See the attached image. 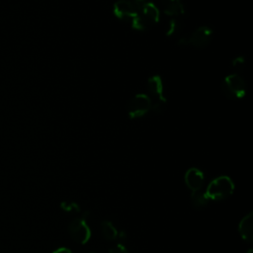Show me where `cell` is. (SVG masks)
<instances>
[{
    "label": "cell",
    "mask_w": 253,
    "mask_h": 253,
    "mask_svg": "<svg viewBox=\"0 0 253 253\" xmlns=\"http://www.w3.org/2000/svg\"><path fill=\"white\" fill-rule=\"evenodd\" d=\"M159 18L158 7L151 2H145L140 5L137 14L130 21V25L134 30L146 31L158 23Z\"/></svg>",
    "instance_id": "6da1fadb"
},
{
    "label": "cell",
    "mask_w": 253,
    "mask_h": 253,
    "mask_svg": "<svg viewBox=\"0 0 253 253\" xmlns=\"http://www.w3.org/2000/svg\"><path fill=\"white\" fill-rule=\"evenodd\" d=\"M145 94L150 101L152 111L161 113L165 109L166 97L164 95V85L160 76L153 75L147 80Z\"/></svg>",
    "instance_id": "7a4b0ae2"
},
{
    "label": "cell",
    "mask_w": 253,
    "mask_h": 253,
    "mask_svg": "<svg viewBox=\"0 0 253 253\" xmlns=\"http://www.w3.org/2000/svg\"><path fill=\"white\" fill-rule=\"evenodd\" d=\"M213 38V30L209 26H202L194 30L191 34L181 38L178 44L182 46H191L194 48H205Z\"/></svg>",
    "instance_id": "3957f363"
},
{
    "label": "cell",
    "mask_w": 253,
    "mask_h": 253,
    "mask_svg": "<svg viewBox=\"0 0 253 253\" xmlns=\"http://www.w3.org/2000/svg\"><path fill=\"white\" fill-rule=\"evenodd\" d=\"M234 190L232 180L227 176H219L212 180L205 192L209 200L220 201L231 196Z\"/></svg>",
    "instance_id": "277c9868"
},
{
    "label": "cell",
    "mask_w": 253,
    "mask_h": 253,
    "mask_svg": "<svg viewBox=\"0 0 253 253\" xmlns=\"http://www.w3.org/2000/svg\"><path fill=\"white\" fill-rule=\"evenodd\" d=\"M221 91L228 99H242L246 94V82L240 74H230L221 83Z\"/></svg>",
    "instance_id": "5b68a950"
},
{
    "label": "cell",
    "mask_w": 253,
    "mask_h": 253,
    "mask_svg": "<svg viewBox=\"0 0 253 253\" xmlns=\"http://www.w3.org/2000/svg\"><path fill=\"white\" fill-rule=\"evenodd\" d=\"M151 110V104L145 93L135 95L127 105V114L130 119H138L145 116Z\"/></svg>",
    "instance_id": "8992f818"
},
{
    "label": "cell",
    "mask_w": 253,
    "mask_h": 253,
    "mask_svg": "<svg viewBox=\"0 0 253 253\" xmlns=\"http://www.w3.org/2000/svg\"><path fill=\"white\" fill-rule=\"evenodd\" d=\"M68 231H69L71 238L79 244L87 243L91 237L90 227L87 224L84 217L74 219L69 224Z\"/></svg>",
    "instance_id": "52a82bcc"
},
{
    "label": "cell",
    "mask_w": 253,
    "mask_h": 253,
    "mask_svg": "<svg viewBox=\"0 0 253 253\" xmlns=\"http://www.w3.org/2000/svg\"><path fill=\"white\" fill-rule=\"evenodd\" d=\"M140 5L134 3L132 0H118L114 4V14L117 18L123 21H131L137 14Z\"/></svg>",
    "instance_id": "ba28073f"
},
{
    "label": "cell",
    "mask_w": 253,
    "mask_h": 253,
    "mask_svg": "<svg viewBox=\"0 0 253 253\" xmlns=\"http://www.w3.org/2000/svg\"><path fill=\"white\" fill-rule=\"evenodd\" d=\"M185 182L192 192L200 191L204 184V174L198 168H190L185 174Z\"/></svg>",
    "instance_id": "9c48e42d"
},
{
    "label": "cell",
    "mask_w": 253,
    "mask_h": 253,
    "mask_svg": "<svg viewBox=\"0 0 253 253\" xmlns=\"http://www.w3.org/2000/svg\"><path fill=\"white\" fill-rule=\"evenodd\" d=\"M160 2L163 12L168 16L178 18L185 12L182 0H161Z\"/></svg>",
    "instance_id": "30bf717a"
},
{
    "label": "cell",
    "mask_w": 253,
    "mask_h": 253,
    "mask_svg": "<svg viewBox=\"0 0 253 253\" xmlns=\"http://www.w3.org/2000/svg\"><path fill=\"white\" fill-rule=\"evenodd\" d=\"M238 231L240 236L246 242H251L253 238V218L252 212L245 215L238 224Z\"/></svg>",
    "instance_id": "8fae6325"
},
{
    "label": "cell",
    "mask_w": 253,
    "mask_h": 253,
    "mask_svg": "<svg viewBox=\"0 0 253 253\" xmlns=\"http://www.w3.org/2000/svg\"><path fill=\"white\" fill-rule=\"evenodd\" d=\"M101 230L103 236L107 240H115L119 236V232L117 228L114 226V224L109 220H104L101 223Z\"/></svg>",
    "instance_id": "7c38bea8"
},
{
    "label": "cell",
    "mask_w": 253,
    "mask_h": 253,
    "mask_svg": "<svg viewBox=\"0 0 253 253\" xmlns=\"http://www.w3.org/2000/svg\"><path fill=\"white\" fill-rule=\"evenodd\" d=\"M208 202H209V198L205 192H201V191L192 192L191 203L194 208L202 209L208 205Z\"/></svg>",
    "instance_id": "4fadbf2b"
},
{
    "label": "cell",
    "mask_w": 253,
    "mask_h": 253,
    "mask_svg": "<svg viewBox=\"0 0 253 253\" xmlns=\"http://www.w3.org/2000/svg\"><path fill=\"white\" fill-rule=\"evenodd\" d=\"M180 28H181V22L179 21V19L178 18H173L169 21V23L167 25L166 35L169 36V37L174 36L180 31Z\"/></svg>",
    "instance_id": "5bb4252c"
},
{
    "label": "cell",
    "mask_w": 253,
    "mask_h": 253,
    "mask_svg": "<svg viewBox=\"0 0 253 253\" xmlns=\"http://www.w3.org/2000/svg\"><path fill=\"white\" fill-rule=\"evenodd\" d=\"M232 67L236 70V73L239 74L244 70L245 67V59L243 56H238L233 59L232 61Z\"/></svg>",
    "instance_id": "9a60e30c"
},
{
    "label": "cell",
    "mask_w": 253,
    "mask_h": 253,
    "mask_svg": "<svg viewBox=\"0 0 253 253\" xmlns=\"http://www.w3.org/2000/svg\"><path fill=\"white\" fill-rule=\"evenodd\" d=\"M109 253H128V251L123 244H116L109 249Z\"/></svg>",
    "instance_id": "2e32d148"
},
{
    "label": "cell",
    "mask_w": 253,
    "mask_h": 253,
    "mask_svg": "<svg viewBox=\"0 0 253 253\" xmlns=\"http://www.w3.org/2000/svg\"><path fill=\"white\" fill-rule=\"evenodd\" d=\"M61 208H62L64 211H80L79 207H78L76 204H74V203H69V204L63 203V204L61 205Z\"/></svg>",
    "instance_id": "e0dca14e"
},
{
    "label": "cell",
    "mask_w": 253,
    "mask_h": 253,
    "mask_svg": "<svg viewBox=\"0 0 253 253\" xmlns=\"http://www.w3.org/2000/svg\"><path fill=\"white\" fill-rule=\"evenodd\" d=\"M52 253H73V252L71 250H69L68 248L60 247V248H57L56 250H54Z\"/></svg>",
    "instance_id": "ac0fdd59"
},
{
    "label": "cell",
    "mask_w": 253,
    "mask_h": 253,
    "mask_svg": "<svg viewBox=\"0 0 253 253\" xmlns=\"http://www.w3.org/2000/svg\"><path fill=\"white\" fill-rule=\"evenodd\" d=\"M132 1L138 5H142L143 3H145V0H132Z\"/></svg>",
    "instance_id": "d6986e66"
},
{
    "label": "cell",
    "mask_w": 253,
    "mask_h": 253,
    "mask_svg": "<svg viewBox=\"0 0 253 253\" xmlns=\"http://www.w3.org/2000/svg\"><path fill=\"white\" fill-rule=\"evenodd\" d=\"M248 253H252V250H249V251H248Z\"/></svg>",
    "instance_id": "ffe728a7"
},
{
    "label": "cell",
    "mask_w": 253,
    "mask_h": 253,
    "mask_svg": "<svg viewBox=\"0 0 253 253\" xmlns=\"http://www.w3.org/2000/svg\"><path fill=\"white\" fill-rule=\"evenodd\" d=\"M90 253H93V252H90Z\"/></svg>",
    "instance_id": "44dd1931"
}]
</instances>
